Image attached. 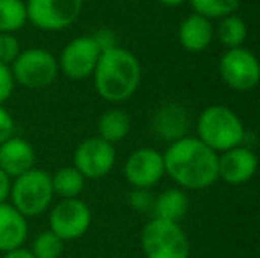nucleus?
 <instances>
[{
    "label": "nucleus",
    "mask_w": 260,
    "mask_h": 258,
    "mask_svg": "<svg viewBox=\"0 0 260 258\" xmlns=\"http://www.w3.org/2000/svg\"><path fill=\"white\" fill-rule=\"evenodd\" d=\"M94 89L101 99L112 104L129 101L142 82V65L135 53L122 46H112L101 53L92 75Z\"/></svg>",
    "instance_id": "nucleus-2"
},
{
    "label": "nucleus",
    "mask_w": 260,
    "mask_h": 258,
    "mask_svg": "<svg viewBox=\"0 0 260 258\" xmlns=\"http://www.w3.org/2000/svg\"><path fill=\"white\" fill-rule=\"evenodd\" d=\"M27 23L25 0H0V34H16Z\"/></svg>",
    "instance_id": "nucleus-22"
},
{
    "label": "nucleus",
    "mask_w": 260,
    "mask_h": 258,
    "mask_svg": "<svg viewBox=\"0 0 260 258\" xmlns=\"http://www.w3.org/2000/svg\"><path fill=\"white\" fill-rule=\"evenodd\" d=\"M92 225V210L82 198H60L48 214V227L64 242L82 239Z\"/></svg>",
    "instance_id": "nucleus-7"
},
{
    "label": "nucleus",
    "mask_w": 260,
    "mask_h": 258,
    "mask_svg": "<svg viewBox=\"0 0 260 258\" xmlns=\"http://www.w3.org/2000/svg\"><path fill=\"white\" fill-rule=\"evenodd\" d=\"M165 175L181 190L202 191L218 180V154L197 136H182L163 152Z\"/></svg>",
    "instance_id": "nucleus-1"
},
{
    "label": "nucleus",
    "mask_w": 260,
    "mask_h": 258,
    "mask_svg": "<svg viewBox=\"0 0 260 258\" xmlns=\"http://www.w3.org/2000/svg\"><path fill=\"white\" fill-rule=\"evenodd\" d=\"M25 4L28 21L45 32L66 30L83 9V0H25Z\"/></svg>",
    "instance_id": "nucleus-9"
},
{
    "label": "nucleus",
    "mask_w": 260,
    "mask_h": 258,
    "mask_svg": "<svg viewBox=\"0 0 260 258\" xmlns=\"http://www.w3.org/2000/svg\"><path fill=\"white\" fill-rule=\"evenodd\" d=\"M16 85L28 90H41L50 87L57 80L58 60L52 52L45 48L21 50L18 59L11 64Z\"/></svg>",
    "instance_id": "nucleus-6"
},
{
    "label": "nucleus",
    "mask_w": 260,
    "mask_h": 258,
    "mask_svg": "<svg viewBox=\"0 0 260 258\" xmlns=\"http://www.w3.org/2000/svg\"><path fill=\"white\" fill-rule=\"evenodd\" d=\"M218 69L226 87L236 92L253 90L260 83V60L244 46L226 50L219 59Z\"/></svg>",
    "instance_id": "nucleus-10"
},
{
    "label": "nucleus",
    "mask_w": 260,
    "mask_h": 258,
    "mask_svg": "<svg viewBox=\"0 0 260 258\" xmlns=\"http://www.w3.org/2000/svg\"><path fill=\"white\" fill-rule=\"evenodd\" d=\"M14 87H16V82H14L11 65L0 64V104H6V101H9L14 92Z\"/></svg>",
    "instance_id": "nucleus-27"
},
{
    "label": "nucleus",
    "mask_w": 260,
    "mask_h": 258,
    "mask_svg": "<svg viewBox=\"0 0 260 258\" xmlns=\"http://www.w3.org/2000/svg\"><path fill=\"white\" fill-rule=\"evenodd\" d=\"M115 145L96 134L82 140L73 154V166L87 180H98L108 175L115 166Z\"/></svg>",
    "instance_id": "nucleus-11"
},
{
    "label": "nucleus",
    "mask_w": 260,
    "mask_h": 258,
    "mask_svg": "<svg viewBox=\"0 0 260 258\" xmlns=\"http://www.w3.org/2000/svg\"><path fill=\"white\" fill-rule=\"evenodd\" d=\"M64 244L58 235H55L52 230L39 232L30 242V251L36 258H60L64 253Z\"/></svg>",
    "instance_id": "nucleus-24"
},
{
    "label": "nucleus",
    "mask_w": 260,
    "mask_h": 258,
    "mask_svg": "<svg viewBox=\"0 0 260 258\" xmlns=\"http://www.w3.org/2000/svg\"><path fill=\"white\" fill-rule=\"evenodd\" d=\"M2 258H36V256L32 255L30 249L25 248V246H21V248H16V249H13V251L4 253Z\"/></svg>",
    "instance_id": "nucleus-30"
},
{
    "label": "nucleus",
    "mask_w": 260,
    "mask_h": 258,
    "mask_svg": "<svg viewBox=\"0 0 260 258\" xmlns=\"http://www.w3.org/2000/svg\"><path fill=\"white\" fill-rule=\"evenodd\" d=\"M188 209L189 200L188 195L184 193V190H181V188H168V190H165L163 193H159L154 198L152 214L157 219L179 223L188 214Z\"/></svg>",
    "instance_id": "nucleus-18"
},
{
    "label": "nucleus",
    "mask_w": 260,
    "mask_h": 258,
    "mask_svg": "<svg viewBox=\"0 0 260 258\" xmlns=\"http://www.w3.org/2000/svg\"><path fill=\"white\" fill-rule=\"evenodd\" d=\"M258 170V158L250 147L239 145L218 154V179L230 186H241L253 179Z\"/></svg>",
    "instance_id": "nucleus-13"
},
{
    "label": "nucleus",
    "mask_w": 260,
    "mask_h": 258,
    "mask_svg": "<svg viewBox=\"0 0 260 258\" xmlns=\"http://www.w3.org/2000/svg\"><path fill=\"white\" fill-rule=\"evenodd\" d=\"M193 13L206 16L207 20H221L230 16L241 6V0H188Z\"/></svg>",
    "instance_id": "nucleus-23"
},
{
    "label": "nucleus",
    "mask_w": 260,
    "mask_h": 258,
    "mask_svg": "<svg viewBox=\"0 0 260 258\" xmlns=\"http://www.w3.org/2000/svg\"><path fill=\"white\" fill-rule=\"evenodd\" d=\"M9 190H11V179L2 168H0V203L9 200Z\"/></svg>",
    "instance_id": "nucleus-29"
},
{
    "label": "nucleus",
    "mask_w": 260,
    "mask_h": 258,
    "mask_svg": "<svg viewBox=\"0 0 260 258\" xmlns=\"http://www.w3.org/2000/svg\"><path fill=\"white\" fill-rule=\"evenodd\" d=\"M21 53L16 34H0V64L11 65Z\"/></svg>",
    "instance_id": "nucleus-25"
},
{
    "label": "nucleus",
    "mask_w": 260,
    "mask_h": 258,
    "mask_svg": "<svg viewBox=\"0 0 260 258\" xmlns=\"http://www.w3.org/2000/svg\"><path fill=\"white\" fill-rule=\"evenodd\" d=\"M177 38L181 46L184 50H188V52L191 53L204 52V50H207L211 46L212 39H214L212 21L197 13L189 14L179 25Z\"/></svg>",
    "instance_id": "nucleus-17"
},
{
    "label": "nucleus",
    "mask_w": 260,
    "mask_h": 258,
    "mask_svg": "<svg viewBox=\"0 0 260 258\" xmlns=\"http://www.w3.org/2000/svg\"><path fill=\"white\" fill-rule=\"evenodd\" d=\"M28 239V219L9 202L0 203V253L25 246Z\"/></svg>",
    "instance_id": "nucleus-15"
},
{
    "label": "nucleus",
    "mask_w": 260,
    "mask_h": 258,
    "mask_svg": "<svg viewBox=\"0 0 260 258\" xmlns=\"http://www.w3.org/2000/svg\"><path fill=\"white\" fill-rule=\"evenodd\" d=\"M214 35L226 50L241 48V46L246 43V38H248L246 21H244L243 18L236 16V14L221 18L218 27L214 28Z\"/></svg>",
    "instance_id": "nucleus-21"
},
{
    "label": "nucleus",
    "mask_w": 260,
    "mask_h": 258,
    "mask_svg": "<svg viewBox=\"0 0 260 258\" xmlns=\"http://www.w3.org/2000/svg\"><path fill=\"white\" fill-rule=\"evenodd\" d=\"M157 2L165 7H177V6H181L182 2H186V0H157Z\"/></svg>",
    "instance_id": "nucleus-31"
},
{
    "label": "nucleus",
    "mask_w": 260,
    "mask_h": 258,
    "mask_svg": "<svg viewBox=\"0 0 260 258\" xmlns=\"http://www.w3.org/2000/svg\"><path fill=\"white\" fill-rule=\"evenodd\" d=\"M36 166V151L23 136H11L0 143V168L9 175V179L23 175Z\"/></svg>",
    "instance_id": "nucleus-14"
},
{
    "label": "nucleus",
    "mask_w": 260,
    "mask_h": 258,
    "mask_svg": "<svg viewBox=\"0 0 260 258\" xmlns=\"http://www.w3.org/2000/svg\"><path fill=\"white\" fill-rule=\"evenodd\" d=\"M140 246L145 258H189L191 244L179 223L152 217L144 227Z\"/></svg>",
    "instance_id": "nucleus-5"
},
{
    "label": "nucleus",
    "mask_w": 260,
    "mask_h": 258,
    "mask_svg": "<svg viewBox=\"0 0 260 258\" xmlns=\"http://www.w3.org/2000/svg\"><path fill=\"white\" fill-rule=\"evenodd\" d=\"M154 198L151 190H144V188H131V193L127 196L131 209L137 212H152V205H154Z\"/></svg>",
    "instance_id": "nucleus-26"
},
{
    "label": "nucleus",
    "mask_w": 260,
    "mask_h": 258,
    "mask_svg": "<svg viewBox=\"0 0 260 258\" xmlns=\"http://www.w3.org/2000/svg\"><path fill=\"white\" fill-rule=\"evenodd\" d=\"M50 177H52L53 193L58 198H80L85 190L87 179L73 165L60 166L53 173H50Z\"/></svg>",
    "instance_id": "nucleus-20"
},
{
    "label": "nucleus",
    "mask_w": 260,
    "mask_h": 258,
    "mask_svg": "<svg viewBox=\"0 0 260 258\" xmlns=\"http://www.w3.org/2000/svg\"><path fill=\"white\" fill-rule=\"evenodd\" d=\"M101 53H103V48L96 35H78L62 48L60 57L57 59L58 69L66 78L75 80V82L92 78Z\"/></svg>",
    "instance_id": "nucleus-8"
},
{
    "label": "nucleus",
    "mask_w": 260,
    "mask_h": 258,
    "mask_svg": "<svg viewBox=\"0 0 260 258\" xmlns=\"http://www.w3.org/2000/svg\"><path fill=\"white\" fill-rule=\"evenodd\" d=\"M197 138L216 154H221L243 145L246 129L234 110L221 104H211L197 119Z\"/></svg>",
    "instance_id": "nucleus-3"
},
{
    "label": "nucleus",
    "mask_w": 260,
    "mask_h": 258,
    "mask_svg": "<svg viewBox=\"0 0 260 258\" xmlns=\"http://www.w3.org/2000/svg\"><path fill=\"white\" fill-rule=\"evenodd\" d=\"M131 119L122 108H110L98 121V136L110 143H119L129 134Z\"/></svg>",
    "instance_id": "nucleus-19"
},
{
    "label": "nucleus",
    "mask_w": 260,
    "mask_h": 258,
    "mask_svg": "<svg viewBox=\"0 0 260 258\" xmlns=\"http://www.w3.org/2000/svg\"><path fill=\"white\" fill-rule=\"evenodd\" d=\"M16 134V122L11 112L7 110L4 104H0V143L7 140V138Z\"/></svg>",
    "instance_id": "nucleus-28"
},
{
    "label": "nucleus",
    "mask_w": 260,
    "mask_h": 258,
    "mask_svg": "<svg viewBox=\"0 0 260 258\" xmlns=\"http://www.w3.org/2000/svg\"><path fill=\"white\" fill-rule=\"evenodd\" d=\"M124 177L131 188L152 190L165 177L163 152L152 147L137 149L124 163Z\"/></svg>",
    "instance_id": "nucleus-12"
},
{
    "label": "nucleus",
    "mask_w": 260,
    "mask_h": 258,
    "mask_svg": "<svg viewBox=\"0 0 260 258\" xmlns=\"http://www.w3.org/2000/svg\"><path fill=\"white\" fill-rule=\"evenodd\" d=\"M53 186L52 177L41 168H32L23 175L11 180L9 200L27 219L39 217L53 205Z\"/></svg>",
    "instance_id": "nucleus-4"
},
{
    "label": "nucleus",
    "mask_w": 260,
    "mask_h": 258,
    "mask_svg": "<svg viewBox=\"0 0 260 258\" xmlns=\"http://www.w3.org/2000/svg\"><path fill=\"white\" fill-rule=\"evenodd\" d=\"M188 128V112L177 103H167L159 106L154 114V119H152V131L159 140L167 141V143H172V141L186 136Z\"/></svg>",
    "instance_id": "nucleus-16"
}]
</instances>
